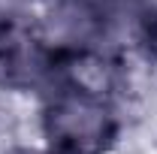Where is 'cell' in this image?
<instances>
[{"mask_svg": "<svg viewBox=\"0 0 157 154\" xmlns=\"http://www.w3.org/2000/svg\"><path fill=\"white\" fill-rule=\"evenodd\" d=\"M42 136L48 154H106L118 136L115 97L52 79L42 106Z\"/></svg>", "mask_w": 157, "mask_h": 154, "instance_id": "cell-1", "label": "cell"}, {"mask_svg": "<svg viewBox=\"0 0 157 154\" xmlns=\"http://www.w3.org/2000/svg\"><path fill=\"white\" fill-rule=\"evenodd\" d=\"M12 154H36V151H12Z\"/></svg>", "mask_w": 157, "mask_h": 154, "instance_id": "cell-3", "label": "cell"}, {"mask_svg": "<svg viewBox=\"0 0 157 154\" xmlns=\"http://www.w3.org/2000/svg\"><path fill=\"white\" fill-rule=\"evenodd\" d=\"M58 70V52L33 24L0 15V88L33 91L48 88Z\"/></svg>", "mask_w": 157, "mask_h": 154, "instance_id": "cell-2", "label": "cell"}]
</instances>
